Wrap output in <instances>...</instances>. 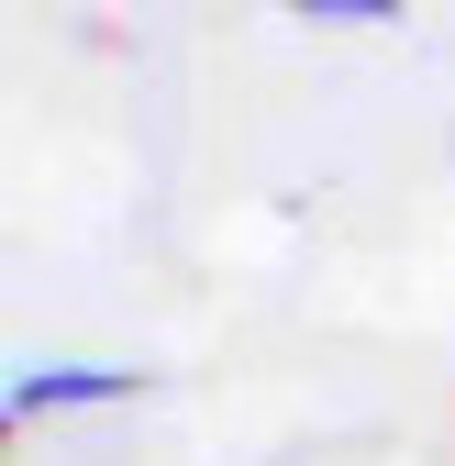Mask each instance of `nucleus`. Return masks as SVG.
I'll use <instances>...</instances> for the list:
<instances>
[{
  "label": "nucleus",
  "instance_id": "obj_1",
  "mask_svg": "<svg viewBox=\"0 0 455 466\" xmlns=\"http://www.w3.org/2000/svg\"><path fill=\"white\" fill-rule=\"evenodd\" d=\"M123 378H100V367H56V378H23V411H45V400H111Z\"/></svg>",
  "mask_w": 455,
  "mask_h": 466
}]
</instances>
